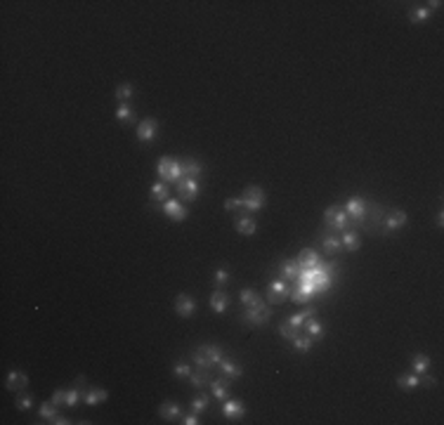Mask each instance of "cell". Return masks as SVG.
<instances>
[{
  "label": "cell",
  "instance_id": "37",
  "mask_svg": "<svg viewBox=\"0 0 444 425\" xmlns=\"http://www.w3.org/2000/svg\"><path fill=\"white\" fill-rule=\"evenodd\" d=\"M40 416L43 418H47V421H52L54 416H57V404L50 399V402H45L43 406H40Z\"/></svg>",
  "mask_w": 444,
  "mask_h": 425
},
{
  "label": "cell",
  "instance_id": "8",
  "mask_svg": "<svg viewBox=\"0 0 444 425\" xmlns=\"http://www.w3.org/2000/svg\"><path fill=\"white\" fill-rule=\"evenodd\" d=\"M345 212L350 217H355V222L357 224H364L366 222V203L362 201V199H350L345 206Z\"/></svg>",
  "mask_w": 444,
  "mask_h": 425
},
{
  "label": "cell",
  "instance_id": "35",
  "mask_svg": "<svg viewBox=\"0 0 444 425\" xmlns=\"http://www.w3.org/2000/svg\"><path fill=\"white\" fill-rule=\"evenodd\" d=\"M307 333H310V338H322L324 336V326L317 321V319H307Z\"/></svg>",
  "mask_w": 444,
  "mask_h": 425
},
{
  "label": "cell",
  "instance_id": "48",
  "mask_svg": "<svg viewBox=\"0 0 444 425\" xmlns=\"http://www.w3.org/2000/svg\"><path fill=\"white\" fill-rule=\"evenodd\" d=\"M180 423H184V425H196V423H199V418H196V414L192 411L189 416H184V421H180Z\"/></svg>",
  "mask_w": 444,
  "mask_h": 425
},
{
  "label": "cell",
  "instance_id": "32",
  "mask_svg": "<svg viewBox=\"0 0 444 425\" xmlns=\"http://www.w3.org/2000/svg\"><path fill=\"white\" fill-rule=\"evenodd\" d=\"M132 97V85L130 83H123L116 87V99H119L121 104H128V99Z\"/></svg>",
  "mask_w": 444,
  "mask_h": 425
},
{
  "label": "cell",
  "instance_id": "38",
  "mask_svg": "<svg viewBox=\"0 0 444 425\" xmlns=\"http://www.w3.org/2000/svg\"><path fill=\"white\" fill-rule=\"evenodd\" d=\"M279 333H282L283 338L293 340L295 336H298V326H293L291 321H286V324H282V326H279Z\"/></svg>",
  "mask_w": 444,
  "mask_h": 425
},
{
  "label": "cell",
  "instance_id": "31",
  "mask_svg": "<svg viewBox=\"0 0 444 425\" xmlns=\"http://www.w3.org/2000/svg\"><path fill=\"white\" fill-rule=\"evenodd\" d=\"M411 364H413V371L416 373H425L428 369H430V359H428L425 354H413Z\"/></svg>",
  "mask_w": 444,
  "mask_h": 425
},
{
  "label": "cell",
  "instance_id": "10",
  "mask_svg": "<svg viewBox=\"0 0 444 425\" xmlns=\"http://www.w3.org/2000/svg\"><path fill=\"white\" fill-rule=\"evenodd\" d=\"M288 296H291V291H288V286H286L283 281H272V284H270L267 300H270L272 305H277V302H283V300H286Z\"/></svg>",
  "mask_w": 444,
  "mask_h": 425
},
{
  "label": "cell",
  "instance_id": "46",
  "mask_svg": "<svg viewBox=\"0 0 444 425\" xmlns=\"http://www.w3.org/2000/svg\"><path fill=\"white\" fill-rule=\"evenodd\" d=\"M234 208H241V201L239 199H227L225 201V211H234Z\"/></svg>",
  "mask_w": 444,
  "mask_h": 425
},
{
  "label": "cell",
  "instance_id": "40",
  "mask_svg": "<svg viewBox=\"0 0 444 425\" xmlns=\"http://www.w3.org/2000/svg\"><path fill=\"white\" fill-rule=\"evenodd\" d=\"M208 409V397L203 394V397H196L194 402H192V411L194 414H201V411H206Z\"/></svg>",
  "mask_w": 444,
  "mask_h": 425
},
{
  "label": "cell",
  "instance_id": "41",
  "mask_svg": "<svg viewBox=\"0 0 444 425\" xmlns=\"http://www.w3.org/2000/svg\"><path fill=\"white\" fill-rule=\"evenodd\" d=\"M14 406H17L19 411H26V409H31V406H33V397H31V394H22V397L14 402Z\"/></svg>",
  "mask_w": 444,
  "mask_h": 425
},
{
  "label": "cell",
  "instance_id": "25",
  "mask_svg": "<svg viewBox=\"0 0 444 425\" xmlns=\"http://www.w3.org/2000/svg\"><path fill=\"white\" fill-rule=\"evenodd\" d=\"M168 184L165 182H156L152 187V201L154 203H159V201H168Z\"/></svg>",
  "mask_w": 444,
  "mask_h": 425
},
{
  "label": "cell",
  "instance_id": "4",
  "mask_svg": "<svg viewBox=\"0 0 444 425\" xmlns=\"http://www.w3.org/2000/svg\"><path fill=\"white\" fill-rule=\"evenodd\" d=\"M239 201H241V208H243V211H260L262 206H265V191H262L260 187H248Z\"/></svg>",
  "mask_w": 444,
  "mask_h": 425
},
{
  "label": "cell",
  "instance_id": "49",
  "mask_svg": "<svg viewBox=\"0 0 444 425\" xmlns=\"http://www.w3.org/2000/svg\"><path fill=\"white\" fill-rule=\"evenodd\" d=\"M50 423H54V425H66V423H71V421H69V418H64V416H54Z\"/></svg>",
  "mask_w": 444,
  "mask_h": 425
},
{
  "label": "cell",
  "instance_id": "45",
  "mask_svg": "<svg viewBox=\"0 0 444 425\" xmlns=\"http://www.w3.org/2000/svg\"><path fill=\"white\" fill-rule=\"evenodd\" d=\"M52 402L54 404H66V390H57L52 394Z\"/></svg>",
  "mask_w": 444,
  "mask_h": 425
},
{
  "label": "cell",
  "instance_id": "30",
  "mask_svg": "<svg viewBox=\"0 0 444 425\" xmlns=\"http://www.w3.org/2000/svg\"><path fill=\"white\" fill-rule=\"evenodd\" d=\"M397 385H400L402 390H413V387H418V376H411V373H404L397 378Z\"/></svg>",
  "mask_w": 444,
  "mask_h": 425
},
{
  "label": "cell",
  "instance_id": "22",
  "mask_svg": "<svg viewBox=\"0 0 444 425\" xmlns=\"http://www.w3.org/2000/svg\"><path fill=\"white\" fill-rule=\"evenodd\" d=\"M159 414H161L165 421H177V418H180V406L175 402H165L159 406Z\"/></svg>",
  "mask_w": 444,
  "mask_h": 425
},
{
  "label": "cell",
  "instance_id": "7",
  "mask_svg": "<svg viewBox=\"0 0 444 425\" xmlns=\"http://www.w3.org/2000/svg\"><path fill=\"white\" fill-rule=\"evenodd\" d=\"M175 187H177V194L182 196L184 201H194L196 196H199V182H196V180L182 177V180L175 182Z\"/></svg>",
  "mask_w": 444,
  "mask_h": 425
},
{
  "label": "cell",
  "instance_id": "42",
  "mask_svg": "<svg viewBox=\"0 0 444 425\" xmlns=\"http://www.w3.org/2000/svg\"><path fill=\"white\" fill-rule=\"evenodd\" d=\"M430 7H421V10H416V12H411V14H409V19L411 21H423V19H428V17H430Z\"/></svg>",
  "mask_w": 444,
  "mask_h": 425
},
{
  "label": "cell",
  "instance_id": "29",
  "mask_svg": "<svg viewBox=\"0 0 444 425\" xmlns=\"http://www.w3.org/2000/svg\"><path fill=\"white\" fill-rule=\"evenodd\" d=\"M282 274L286 276V279H298V274H300L298 260H286V262L282 265Z\"/></svg>",
  "mask_w": 444,
  "mask_h": 425
},
{
  "label": "cell",
  "instance_id": "3",
  "mask_svg": "<svg viewBox=\"0 0 444 425\" xmlns=\"http://www.w3.org/2000/svg\"><path fill=\"white\" fill-rule=\"evenodd\" d=\"M156 172H159L161 182H165V184H168V182H177V180H182V163H180V161H175V159L163 156V159L159 161Z\"/></svg>",
  "mask_w": 444,
  "mask_h": 425
},
{
  "label": "cell",
  "instance_id": "18",
  "mask_svg": "<svg viewBox=\"0 0 444 425\" xmlns=\"http://www.w3.org/2000/svg\"><path fill=\"white\" fill-rule=\"evenodd\" d=\"M227 305H229V298H227V293H225L222 288H217L215 293H213V298H210V307L215 309L217 314H222V312L227 309Z\"/></svg>",
  "mask_w": 444,
  "mask_h": 425
},
{
  "label": "cell",
  "instance_id": "13",
  "mask_svg": "<svg viewBox=\"0 0 444 425\" xmlns=\"http://www.w3.org/2000/svg\"><path fill=\"white\" fill-rule=\"evenodd\" d=\"M222 414L227 416L229 421H234V418H241V416L246 414V406L239 402V399H225V406H222Z\"/></svg>",
  "mask_w": 444,
  "mask_h": 425
},
{
  "label": "cell",
  "instance_id": "34",
  "mask_svg": "<svg viewBox=\"0 0 444 425\" xmlns=\"http://www.w3.org/2000/svg\"><path fill=\"white\" fill-rule=\"evenodd\" d=\"M340 244L345 246L347 251H359V236L355 232H345L343 234V241Z\"/></svg>",
  "mask_w": 444,
  "mask_h": 425
},
{
  "label": "cell",
  "instance_id": "19",
  "mask_svg": "<svg viewBox=\"0 0 444 425\" xmlns=\"http://www.w3.org/2000/svg\"><path fill=\"white\" fill-rule=\"evenodd\" d=\"M201 163L196 159H184V163H182V175L184 177H189V180H196L199 175H201Z\"/></svg>",
  "mask_w": 444,
  "mask_h": 425
},
{
  "label": "cell",
  "instance_id": "44",
  "mask_svg": "<svg viewBox=\"0 0 444 425\" xmlns=\"http://www.w3.org/2000/svg\"><path fill=\"white\" fill-rule=\"evenodd\" d=\"M227 279H229L227 269H225V267H220V269H217V272H215V281H217V286H222V284H225Z\"/></svg>",
  "mask_w": 444,
  "mask_h": 425
},
{
  "label": "cell",
  "instance_id": "23",
  "mask_svg": "<svg viewBox=\"0 0 444 425\" xmlns=\"http://www.w3.org/2000/svg\"><path fill=\"white\" fill-rule=\"evenodd\" d=\"M109 394H107V390H99V387H90L85 394H83V399H85V404H90V406H95V404H102L104 399H107Z\"/></svg>",
  "mask_w": 444,
  "mask_h": 425
},
{
  "label": "cell",
  "instance_id": "5",
  "mask_svg": "<svg viewBox=\"0 0 444 425\" xmlns=\"http://www.w3.org/2000/svg\"><path fill=\"white\" fill-rule=\"evenodd\" d=\"M324 222L328 227H336V229H345L347 227V212L345 208H340V206H328L324 212Z\"/></svg>",
  "mask_w": 444,
  "mask_h": 425
},
{
  "label": "cell",
  "instance_id": "15",
  "mask_svg": "<svg viewBox=\"0 0 444 425\" xmlns=\"http://www.w3.org/2000/svg\"><path fill=\"white\" fill-rule=\"evenodd\" d=\"M406 224V212L400 211V208H395V211L388 212V220H385V229H400Z\"/></svg>",
  "mask_w": 444,
  "mask_h": 425
},
{
  "label": "cell",
  "instance_id": "39",
  "mask_svg": "<svg viewBox=\"0 0 444 425\" xmlns=\"http://www.w3.org/2000/svg\"><path fill=\"white\" fill-rule=\"evenodd\" d=\"M173 371H175V376H180V378H187V376L192 373V366H189V364H184V361H175Z\"/></svg>",
  "mask_w": 444,
  "mask_h": 425
},
{
  "label": "cell",
  "instance_id": "28",
  "mask_svg": "<svg viewBox=\"0 0 444 425\" xmlns=\"http://www.w3.org/2000/svg\"><path fill=\"white\" fill-rule=\"evenodd\" d=\"M312 345H314V338H310V336H305V338L295 336V338H293V350L295 352H310Z\"/></svg>",
  "mask_w": 444,
  "mask_h": 425
},
{
  "label": "cell",
  "instance_id": "6",
  "mask_svg": "<svg viewBox=\"0 0 444 425\" xmlns=\"http://www.w3.org/2000/svg\"><path fill=\"white\" fill-rule=\"evenodd\" d=\"M272 319V309L270 307H246V314H243V321L250 324V326H262Z\"/></svg>",
  "mask_w": 444,
  "mask_h": 425
},
{
  "label": "cell",
  "instance_id": "36",
  "mask_svg": "<svg viewBox=\"0 0 444 425\" xmlns=\"http://www.w3.org/2000/svg\"><path fill=\"white\" fill-rule=\"evenodd\" d=\"M291 298L295 300V302H300V305H305V302H310V298H312V293L310 291H305L303 286H298L295 291L291 293Z\"/></svg>",
  "mask_w": 444,
  "mask_h": 425
},
{
  "label": "cell",
  "instance_id": "9",
  "mask_svg": "<svg viewBox=\"0 0 444 425\" xmlns=\"http://www.w3.org/2000/svg\"><path fill=\"white\" fill-rule=\"evenodd\" d=\"M163 212L168 215V217H173L175 222H182V220H187V208H184L180 201H173V199H168V201H163Z\"/></svg>",
  "mask_w": 444,
  "mask_h": 425
},
{
  "label": "cell",
  "instance_id": "43",
  "mask_svg": "<svg viewBox=\"0 0 444 425\" xmlns=\"http://www.w3.org/2000/svg\"><path fill=\"white\" fill-rule=\"evenodd\" d=\"M78 399H81V390H78V387H74V390L66 392V406H76Z\"/></svg>",
  "mask_w": 444,
  "mask_h": 425
},
{
  "label": "cell",
  "instance_id": "11",
  "mask_svg": "<svg viewBox=\"0 0 444 425\" xmlns=\"http://www.w3.org/2000/svg\"><path fill=\"white\" fill-rule=\"evenodd\" d=\"M156 128H159L156 118H144L140 123V128H137V139L140 142H152L154 135H156Z\"/></svg>",
  "mask_w": 444,
  "mask_h": 425
},
{
  "label": "cell",
  "instance_id": "12",
  "mask_svg": "<svg viewBox=\"0 0 444 425\" xmlns=\"http://www.w3.org/2000/svg\"><path fill=\"white\" fill-rule=\"evenodd\" d=\"M194 309H196V302L192 300L189 296H177V300H175V312L180 314V317H192L194 314Z\"/></svg>",
  "mask_w": 444,
  "mask_h": 425
},
{
  "label": "cell",
  "instance_id": "33",
  "mask_svg": "<svg viewBox=\"0 0 444 425\" xmlns=\"http://www.w3.org/2000/svg\"><path fill=\"white\" fill-rule=\"evenodd\" d=\"M116 118H119L121 123H132V121H135V111H132L128 104H121L119 111H116Z\"/></svg>",
  "mask_w": 444,
  "mask_h": 425
},
{
  "label": "cell",
  "instance_id": "21",
  "mask_svg": "<svg viewBox=\"0 0 444 425\" xmlns=\"http://www.w3.org/2000/svg\"><path fill=\"white\" fill-rule=\"evenodd\" d=\"M210 387H213V394H215L217 399H229V381H222V378H215V381H210Z\"/></svg>",
  "mask_w": 444,
  "mask_h": 425
},
{
  "label": "cell",
  "instance_id": "47",
  "mask_svg": "<svg viewBox=\"0 0 444 425\" xmlns=\"http://www.w3.org/2000/svg\"><path fill=\"white\" fill-rule=\"evenodd\" d=\"M418 382H423L425 387H435V385H437V381H435L433 376H425V378H418Z\"/></svg>",
  "mask_w": 444,
  "mask_h": 425
},
{
  "label": "cell",
  "instance_id": "17",
  "mask_svg": "<svg viewBox=\"0 0 444 425\" xmlns=\"http://www.w3.org/2000/svg\"><path fill=\"white\" fill-rule=\"evenodd\" d=\"M217 366H220V369H222V373H225V376H227L229 381H232V378H239V376H241V371H243V369H241V366H239L237 361L227 359V357H222V359H220V364H217Z\"/></svg>",
  "mask_w": 444,
  "mask_h": 425
},
{
  "label": "cell",
  "instance_id": "14",
  "mask_svg": "<svg viewBox=\"0 0 444 425\" xmlns=\"http://www.w3.org/2000/svg\"><path fill=\"white\" fill-rule=\"evenodd\" d=\"M322 260H319V255H317V251H312V248H305L303 253L298 255V267H300V272L303 269H312L314 265H319Z\"/></svg>",
  "mask_w": 444,
  "mask_h": 425
},
{
  "label": "cell",
  "instance_id": "26",
  "mask_svg": "<svg viewBox=\"0 0 444 425\" xmlns=\"http://www.w3.org/2000/svg\"><path fill=\"white\" fill-rule=\"evenodd\" d=\"M322 246H324V251L326 253H336V251H340V239H338L336 234H326L324 239H322Z\"/></svg>",
  "mask_w": 444,
  "mask_h": 425
},
{
  "label": "cell",
  "instance_id": "1",
  "mask_svg": "<svg viewBox=\"0 0 444 425\" xmlns=\"http://www.w3.org/2000/svg\"><path fill=\"white\" fill-rule=\"evenodd\" d=\"M331 276H333V265H314L312 269H303L300 274H298V286H303L305 291H310V293H324L328 284H331Z\"/></svg>",
  "mask_w": 444,
  "mask_h": 425
},
{
  "label": "cell",
  "instance_id": "27",
  "mask_svg": "<svg viewBox=\"0 0 444 425\" xmlns=\"http://www.w3.org/2000/svg\"><path fill=\"white\" fill-rule=\"evenodd\" d=\"M189 378H192V385L194 387H203L206 382H210V371H201V369H196L194 373H189Z\"/></svg>",
  "mask_w": 444,
  "mask_h": 425
},
{
  "label": "cell",
  "instance_id": "16",
  "mask_svg": "<svg viewBox=\"0 0 444 425\" xmlns=\"http://www.w3.org/2000/svg\"><path fill=\"white\" fill-rule=\"evenodd\" d=\"M26 382H29L26 373H22V371H12L10 376H7V381H5V387L14 392V390H24V387H26Z\"/></svg>",
  "mask_w": 444,
  "mask_h": 425
},
{
  "label": "cell",
  "instance_id": "20",
  "mask_svg": "<svg viewBox=\"0 0 444 425\" xmlns=\"http://www.w3.org/2000/svg\"><path fill=\"white\" fill-rule=\"evenodd\" d=\"M241 302H243V307H262L265 302H262V298L253 291V288H246V291H241Z\"/></svg>",
  "mask_w": 444,
  "mask_h": 425
},
{
  "label": "cell",
  "instance_id": "24",
  "mask_svg": "<svg viewBox=\"0 0 444 425\" xmlns=\"http://www.w3.org/2000/svg\"><path fill=\"white\" fill-rule=\"evenodd\" d=\"M237 232L243 234V236L255 234V220H253V217H239V220H237Z\"/></svg>",
  "mask_w": 444,
  "mask_h": 425
},
{
  "label": "cell",
  "instance_id": "2",
  "mask_svg": "<svg viewBox=\"0 0 444 425\" xmlns=\"http://www.w3.org/2000/svg\"><path fill=\"white\" fill-rule=\"evenodd\" d=\"M192 359H194L196 369H201V371H213L217 364H220V359H222V350H220L217 345H201L199 350H194Z\"/></svg>",
  "mask_w": 444,
  "mask_h": 425
}]
</instances>
